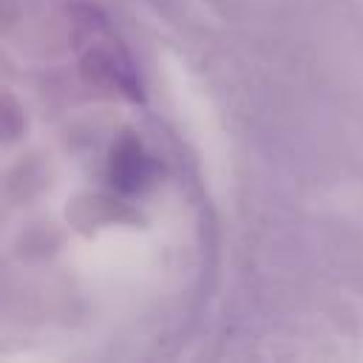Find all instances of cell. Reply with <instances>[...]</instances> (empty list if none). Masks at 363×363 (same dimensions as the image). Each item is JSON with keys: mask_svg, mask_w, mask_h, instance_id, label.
<instances>
[]
</instances>
